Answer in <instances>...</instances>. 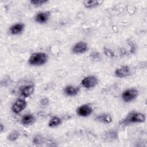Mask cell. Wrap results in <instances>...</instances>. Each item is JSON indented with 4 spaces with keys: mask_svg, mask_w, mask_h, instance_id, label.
Masks as SVG:
<instances>
[{
    "mask_svg": "<svg viewBox=\"0 0 147 147\" xmlns=\"http://www.w3.org/2000/svg\"><path fill=\"white\" fill-rule=\"evenodd\" d=\"M80 91V87L78 86H74L69 85L66 86L64 89V94L69 96H76Z\"/></svg>",
    "mask_w": 147,
    "mask_h": 147,
    "instance_id": "obj_10",
    "label": "cell"
},
{
    "mask_svg": "<svg viewBox=\"0 0 147 147\" xmlns=\"http://www.w3.org/2000/svg\"><path fill=\"white\" fill-rule=\"evenodd\" d=\"M49 103V100L47 98H43L40 100V104L43 106H46L48 105Z\"/></svg>",
    "mask_w": 147,
    "mask_h": 147,
    "instance_id": "obj_21",
    "label": "cell"
},
{
    "mask_svg": "<svg viewBox=\"0 0 147 147\" xmlns=\"http://www.w3.org/2000/svg\"><path fill=\"white\" fill-rule=\"evenodd\" d=\"M62 123L61 119L57 116H54L51 118L48 122V126L50 127H55L59 126Z\"/></svg>",
    "mask_w": 147,
    "mask_h": 147,
    "instance_id": "obj_16",
    "label": "cell"
},
{
    "mask_svg": "<svg viewBox=\"0 0 147 147\" xmlns=\"http://www.w3.org/2000/svg\"><path fill=\"white\" fill-rule=\"evenodd\" d=\"M93 112L92 108L87 104L81 105L76 109V113L79 116L86 117L90 115Z\"/></svg>",
    "mask_w": 147,
    "mask_h": 147,
    "instance_id": "obj_8",
    "label": "cell"
},
{
    "mask_svg": "<svg viewBox=\"0 0 147 147\" xmlns=\"http://www.w3.org/2000/svg\"><path fill=\"white\" fill-rule=\"evenodd\" d=\"M33 142L35 144H39L41 142V137L39 136H36L34 137L33 140Z\"/></svg>",
    "mask_w": 147,
    "mask_h": 147,
    "instance_id": "obj_22",
    "label": "cell"
},
{
    "mask_svg": "<svg viewBox=\"0 0 147 147\" xmlns=\"http://www.w3.org/2000/svg\"><path fill=\"white\" fill-rule=\"evenodd\" d=\"M138 95V91L134 88H131L125 90L121 95L122 100L125 102H130L134 100Z\"/></svg>",
    "mask_w": 147,
    "mask_h": 147,
    "instance_id": "obj_3",
    "label": "cell"
},
{
    "mask_svg": "<svg viewBox=\"0 0 147 147\" xmlns=\"http://www.w3.org/2000/svg\"><path fill=\"white\" fill-rule=\"evenodd\" d=\"M98 83V80L96 77L94 76H88L84 78L81 81L82 86L86 88H91L95 87Z\"/></svg>",
    "mask_w": 147,
    "mask_h": 147,
    "instance_id": "obj_5",
    "label": "cell"
},
{
    "mask_svg": "<svg viewBox=\"0 0 147 147\" xmlns=\"http://www.w3.org/2000/svg\"><path fill=\"white\" fill-rule=\"evenodd\" d=\"M20 136V133L18 131L14 130L11 131L7 136V139L11 141V142H13L15 141L16 140H17L18 137Z\"/></svg>",
    "mask_w": 147,
    "mask_h": 147,
    "instance_id": "obj_17",
    "label": "cell"
},
{
    "mask_svg": "<svg viewBox=\"0 0 147 147\" xmlns=\"http://www.w3.org/2000/svg\"><path fill=\"white\" fill-rule=\"evenodd\" d=\"M48 1H46V0H32L30 1V3L32 5L38 7L44 5V3H46Z\"/></svg>",
    "mask_w": 147,
    "mask_h": 147,
    "instance_id": "obj_18",
    "label": "cell"
},
{
    "mask_svg": "<svg viewBox=\"0 0 147 147\" xmlns=\"http://www.w3.org/2000/svg\"><path fill=\"white\" fill-rule=\"evenodd\" d=\"M90 58L91 60H92L94 61H98V60H100V55L98 52H94L90 54Z\"/></svg>",
    "mask_w": 147,
    "mask_h": 147,
    "instance_id": "obj_19",
    "label": "cell"
},
{
    "mask_svg": "<svg viewBox=\"0 0 147 147\" xmlns=\"http://www.w3.org/2000/svg\"><path fill=\"white\" fill-rule=\"evenodd\" d=\"M104 53H105V54L107 56H108V57H114V52H113L112 51H111L110 49L105 48V49H104Z\"/></svg>",
    "mask_w": 147,
    "mask_h": 147,
    "instance_id": "obj_20",
    "label": "cell"
},
{
    "mask_svg": "<svg viewBox=\"0 0 147 147\" xmlns=\"http://www.w3.org/2000/svg\"><path fill=\"white\" fill-rule=\"evenodd\" d=\"M95 119L99 122L109 123L112 121V117L108 114H101L96 116Z\"/></svg>",
    "mask_w": 147,
    "mask_h": 147,
    "instance_id": "obj_14",
    "label": "cell"
},
{
    "mask_svg": "<svg viewBox=\"0 0 147 147\" xmlns=\"http://www.w3.org/2000/svg\"><path fill=\"white\" fill-rule=\"evenodd\" d=\"M102 2L99 0H86L83 1V5L87 9H93L100 5Z\"/></svg>",
    "mask_w": 147,
    "mask_h": 147,
    "instance_id": "obj_15",
    "label": "cell"
},
{
    "mask_svg": "<svg viewBox=\"0 0 147 147\" xmlns=\"http://www.w3.org/2000/svg\"><path fill=\"white\" fill-rule=\"evenodd\" d=\"M145 115L142 113L132 111L120 122V125L125 126L131 123H143L145 121Z\"/></svg>",
    "mask_w": 147,
    "mask_h": 147,
    "instance_id": "obj_1",
    "label": "cell"
},
{
    "mask_svg": "<svg viewBox=\"0 0 147 147\" xmlns=\"http://www.w3.org/2000/svg\"><path fill=\"white\" fill-rule=\"evenodd\" d=\"M48 59V56L44 52H34L28 59V63L33 66H41L45 64Z\"/></svg>",
    "mask_w": 147,
    "mask_h": 147,
    "instance_id": "obj_2",
    "label": "cell"
},
{
    "mask_svg": "<svg viewBox=\"0 0 147 147\" xmlns=\"http://www.w3.org/2000/svg\"><path fill=\"white\" fill-rule=\"evenodd\" d=\"M3 129H4V127H3V125H2V124H1V133H2V132L3 131Z\"/></svg>",
    "mask_w": 147,
    "mask_h": 147,
    "instance_id": "obj_23",
    "label": "cell"
},
{
    "mask_svg": "<svg viewBox=\"0 0 147 147\" xmlns=\"http://www.w3.org/2000/svg\"><path fill=\"white\" fill-rule=\"evenodd\" d=\"M34 87L33 85L29 84L21 87L20 88V92L21 96L24 98H28L34 92Z\"/></svg>",
    "mask_w": 147,
    "mask_h": 147,
    "instance_id": "obj_12",
    "label": "cell"
},
{
    "mask_svg": "<svg viewBox=\"0 0 147 147\" xmlns=\"http://www.w3.org/2000/svg\"><path fill=\"white\" fill-rule=\"evenodd\" d=\"M36 121L34 116L32 114H25L21 120V123L24 125H30L34 123Z\"/></svg>",
    "mask_w": 147,
    "mask_h": 147,
    "instance_id": "obj_13",
    "label": "cell"
},
{
    "mask_svg": "<svg viewBox=\"0 0 147 147\" xmlns=\"http://www.w3.org/2000/svg\"><path fill=\"white\" fill-rule=\"evenodd\" d=\"M24 27L25 25L23 23H17L10 26L9 31L11 34L17 35L21 33L24 31Z\"/></svg>",
    "mask_w": 147,
    "mask_h": 147,
    "instance_id": "obj_11",
    "label": "cell"
},
{
    "mask_svg": "<svg viewBox=\"0 0 147 147\" xmlns=\"http://www.w3.org/2000/svg\"><path fill=\"white\" fill-rule=\"evenodd\" d=\"M26 105L27 102L25 99L21 98L17 99L13 104L11 110L14 114H20L26 108Z\"/></svg>",
    "mask_w": 147,
    "mask_h": 147,
    "instance_id": "obj_4",
    "label": "cell"
},
{
    "mask_svg": "<svg viewBox=\"0 0 147 147\" xmlns=\"http://www.w3.org/2000/svg\"><path fill=\"white\" fill-rule=\"evenodd\" d=\"M88 44L84 41H79L76 43L72 48V52L76 55L83 54L88 50Z\"/></svg>",
    "mask_w": 147,
    "mask_h": 147,
    "instance_id": "obj_6",
    "label": "cell"
},
{
    "mask_svg": "<svg viewBox=\"0 0 147 147\" xmlns=\"http://www.w3.org/2000/svg\"><path fill=\"white\" fill-rule=\"evenodd\" d=\"M50 16L51 13L49 11L39 12L35 17V21L38 24H45L47 22Z\"/></svg>",
    "mask_w": 147,
    "mask_h": 147,
    "instance_id": "obj_9",
    "label": "cell"
},
{
    "mask_svg": "<svg viewBox=\"0 0 147 147\" xmlns=\"http://www.w3.org/2000/svg\"><path fill=\"white\" fill-rule=\"evenodd\" d=\"M131 74V69L128 65H122L120 67L117 68L114 74L116 77L119 78H123L129 76Z\"/></svg>",
    "mask_w": 147,
    "mask_h": 147,
    "instance_id": "obj_7",
    "label": "cell"
}]
</instances>
